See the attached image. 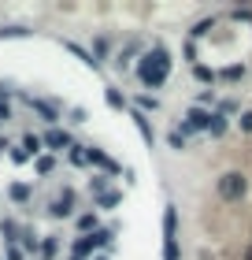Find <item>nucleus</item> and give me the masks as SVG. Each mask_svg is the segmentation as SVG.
Listing matches in <instances>:
<instances>
[{
    "label": "nucleus",
    "mask_w": 252,
    "mask_h": 260,
    "mask_svg": "<svg viewBox=\"0 0 252 260\" xmlns=\"http://www.w3.org/2000/svg\"><path fill=\"white\" fill-rule=\"evenodd\" d=\"M167 75H171V52L167 49H152L145 60H137V78L145 82L149 89H160Z\"/></svg>",
    "instance_id": "obj_1"
},
{
    "label": "nucleus",
    "mask_w": 252,
    "mask_h": 260,
    "mask_svg": "<svg viewBox=\"0 0 252 260\" xmlns=\"http://www.w3.org/2000/svg\"><path fill=\"white\" fill-rule=\"evenodd\" d=\"M11 197H15V201H26V197H30V186H19V182H15V186H11Z\"/></svg>",
    "instance_id": "obj_18"
},
{
    "label": "nucleus",
    "mask_w": 252,
    "mask_h": 260,
    "mask_svg": "<svg viewBox=\"0 0 252 260\" xmlns=\"http://www.w3.org/2000/svg\"><path fill=\"white\" fill-rule=\"evenodd\" d=\"M0 119H8V104H0Z\"/></svg>",
    "instance_id": "obj_25"
},
{
    "label": "nucleus",
    "mask_w": 252,
    "mask_h": 260,
    "mask_svg": "<svg viewBox=\"0 0 252 260\" xmlns=\"http://www.w3.org/2000/svg\"><path fill=\"white\" fill-rule=\"evenodd\" d=\"M26 34H30V30H19V26H4V30H0V38H26Z\"/></svg>",
    "instance_id": "obj_17"
},
{
    "label": "nucleus",
    "mask_w": 252,
    "mask_h": 260,
    "mask_svg": "<svg viewBox=\"0 0 252 260\" xmlns=\"http://www.w3.org/2000/svg\"><path fill=\"white\" fill-rule=\"evenodd\" d=\"M208 130H211V134H215V138H219V134H223V130H226V119H223V115H211V126H208Z\"/></svg>",
    "instance_id": "obj_14"
},
{
    "label": "nucleus",
    "mask_w": 252,
    "mask_h": 260,
    "mask_svg": "<svg viewBox=\"0 0 252 260\" xmlns=\"http://www.w3.org/2000/svg\"><path fill=\"white\" fill-rule=\"evenodd\" d=\"M178 212L167 205L163 212V260H178Z\"/></svg>",
    "instance_id": "obj_2"
},
{
    "label": "nucleus",
    "mask_w": 252,
    "mask_h": 260,
    "mask_svg": "<svg viewBox=\"0 0 252 260\" xmlns=\"http://www.w3.org/2000/svg\"><path fill=\"white\" fill-rule=\"evenodd\" d=\"M45 145H49V149H67L70 134H67V130H49V134H45Z\"/></svg>",
    "instance_id": "obj_6"
},
{
    "label": "nucleus",
    "mask_w": 252,
    "mask_h": 260,
    "mask_svg": "<svg viewBox=\"0 0 252 260\" xmlns=\"http://www.w3.org/2000/svg\"><path fill=\"white\" fill-rule=\"evenodd\" d=\"M89 238H93V249H100V245H107V242H112V231H93Z\"/></svg>",
    "instance_id": "obj_11"
},
{
    "label": "nucleus",
    "mask_w": 252,
    "mask_h": 260,
    "mask_svg": "<svg viewBox=\"0 0 252 260\" xmlns=\"http://www.w3.org/2000/svg\"><path fill=\"white\" fill-rule=\"evenodd\" d=\"M86 160H93V164H97V168H104V171H119V164H115V160H107L104 152H100V149H93V145L86 149Z\"/></svg>",
    "instance_id": "obj_5"
},
{
    "label": "nucleus",
    "mask_w": 252,
    "mask_h": 260,
    "mask_svg": "<svg viewBox=\"0 0 252 260\" xmlns=\"http://www.w3.org/2000/svg\"><path fill=\"white\" fill-rule=\"evenodd\" d=\"M33 108H38V112H41L49 123H56V108H52V104H45V101H33Z\"/></svg>",
    "instance_id": "obj_12"
},
{
    "label": "nucleus",
    "mask_w": 252,
    "mask_h": 260,
    "mask_svg": "<svg viewBox=\"0 0 252 260\" xmlns=\"http://www.w3.org/2000/svg\"><path fill=\"white\" fill-rule=\"evenodd\" d=\"M245 190H248V182H245L241 171H226L223 179H219V197L223 201H241Z\"/></svg>",
    "instance_id": "obj_3"
},
{
    "label": "nucleus",
    "mask_w": 252,
    "mask_h": 260,
    "mask_svg": "<svg viewBox=\"0 0 252 260\" xmlns=\"http://www.w3.org/2000/svg\"><path fill=\"white\" fill-rule=\"evenodd\" d=\"M70 253H75V260H86L93 253V238H75V245H70Z\"/></svg>",
    "instance_id": "obj_7"
},
{
    "label": "nucleus",
    "mask_w": 252,
    "mask_h": 260,
    "mask_svg": "<svg viewBox=\"0 0 252 260\" xmlns=\"http://www.w3.org/2000/svg\"><path fill=\"white\" fill-rule=\"evenodd\" d=\"M93 49H97V56H93V60L100 63V60H107V52H112V45H107L104 38H97V45H93Z\"/></svg>",
    "instance_id": "obj_13"
},
{
    "label": "nucleus",
    "mask_w": 252,
    "mask_h": 260,
    "mask_svg": "<svg viewBox=\"0 0 252 260\" xmlns=\"http://www.w3.org/2000/svg\"><path fill=\"white\" fill-rule=\"evenodd\" d=\"M11 160H15V164H26L30 152H26V149H11Z\"/></svg>",
    "instance_id": "obj_21"
},
{
    "label": "nucleus",
    "mask_w": 252,
    "mask_h": 260,
    "mask_svg": "<svg viewBox=\"0 0 252 260\" xmlns=\"http://www.w3.org/2000/svg\"><path fill=\"white\" fill-rule=\"evenodd\" d=\"M97 205H100V208H115V205H119V190H112V193H100V197H97Z\"/></svg>",
    "instance_id": "obj_10"
},
{
    "label": "nucleus",
    "mask_w": 252,
    "mask_h": 260,
    "mask_svg": "<svg viewBox=\"0 0 252 260\" xmlns=\"http://www.w3.org/2000/svg\"><path fill=\"white\" fill-rule=\"evenodd\" d=\"M52 168H56V160H52V156H38V171H41V175H49Z\"/></svg>",
    "instance_id": "obj_16"
},
{
    "label": "nucleus",
    "mask_w": 252,
    "mask_h": 260,
    "mask_svg": "<svg viewBox=\"0 0 252 260\" xmlns=\"http://www.w3.org/2000/svg\"><path fill=\"white\" fill-rule=\"evenodd\" d=\"M208 126H211V115H208V112H204V108H189L182 134H193V130H208Z\"/></svg>",
    "instance_id": "obj_4"
},
{
    "label": "nucleus",
    "mask_w": 252,
    "mask_h": 260,
    "mask_svg": "<svg viewBox=\"0 0 252 260\" xmlns=\"http://www.w3.org/2000/svg\"><path fill=\"white\" fill-rule=\"evenodd\" d=\"M241 130H245V134H252V112H241Z\"/></svg>",
    "instance_id": "obj_23"
},
{
    "label": "nucleus",
    "mask_w": 252,
    "mask_h": 260,
    "mask_svg": "<svg viewBox=\"0 0 252 260\" xmlns=\"http://www.w3.org/2000/svg\"><path fill=\"white\" fill-rule=\"evenodd\" d=\"M245 260H252V245H248V253H245Z\"/></svg>",
    "instance_id": "obj_26"
},
{
    "label": "nucleus",
    "mask_w": 252,
    "mask_h": 260,
    "mask_svg": "<svg viewBox=\"0 0 252 260\" xmlns=\"http://www.w3.org/2000/svg\"><path fill=\"white\" fill-rule=\"evenodd\" d=\"M134 123H137V130H141V134H145V141L152 145V130H149V119H145L141 112H134Z\"/></svg>",
    "instance_id": "obj_9"
},
{
    "label": "nucleus",
    "mask_w": 252,
    "mask_h": 260,
    "mask_svg": "<svg viewBox=\"0 0 252 260\" xmlns=\"http://www.w3.org/2000/svg\"><path fill=\"white\" fill-rule=\"evenodd\" d=\"M8 260H22V249H15V245H8Z\"/></svg>",
    "instance_id": "obj_24"
},
{
    "label": "nucleus",
    "mask_w": 252,
    "mask_h": 260,
    "mask_svg": "<svg viewBox=\"0 0 252 260\" xmlns=\"http://www.w3.org/2000/svg\"><path fill=\"white\" fill-rule=\"evenodd\" d=\"M215 26V19H204V22H197V26H193V38H204V34H208Z\"/></svg>",
    "instance_id": "obj_15"
},
{
    "label": "nucleus",
    "mask_w": 252,
    "mask_h": 260,
    "mask_svg": "<svg viewBox=\"0 0 252 260\" xmlns=\"http://www.w3.org/2000/svg\"><path fill=\"white\" fill-rule=\"evenodd\" d=\"M223 75H226V78H241V75H245V67H237V63H234V67H226Z\"/></svg>",
    "instance_id": "obj_22"
},
{
    "label": "nucleus",
    "mask_w": 252,
    "mask_h": 260,
    "mask_svg": "<svg viewBox=\"0 0 252 260\" xmlns=\"http://www.w3.org/2000/svg\"><path fill=\"white\" fill-rule=\"evenodd\" d=\"M193 71H197V78H200V82H211V78H215V71H211V67H193Z\"/></svg>",
    "instance_id": "obj_19"
},
{
    "label": "nucleus",
    "mask_w": 252,
    "mask_h": 260,
    "mask_svg": "<svg viewBox=\"0 0 252 260\" xmlns=\"http://www.w3.org/2000/svg\"><path fill=\"white\" fill-rule=\"evenodd\" d=\"M70 201H75V197H70V193H63V197H59V205L52 208V216H59V219H63V216H70Z\"/></svg>",
    "instance_id": "obj_8"
},
{
    "label": "nucleus",
    "mask_w": 252,
    "mask_h": 260,
    "mask_svg": "<svg viewBox=\"0 0 252 260\" xmlns=\"http://www.w3.org/2000/svg\"><path fill=\"white\" fill-rule=\"evenodd\" d=\"M107 104H112V108H123V104H126V101H123V97H119V93H115V89H107Z\"/></svg>",
    "instance_id": "obj_20"
},
{
    "label": "nucleus",
    "mask_w": 252,
    "mask_h": 260,
    "mask_svg": "<svg viewBox=\"0 0 252 260\" xmlns=\"http://www.w3.org/2000/svg\"><path fill=\"white\" fill-rule=\"evenodd\" d=\"M0 149H4V141H0Z\"/></svg>",
    "instance_id": "obj_27"
}]
</instances>
